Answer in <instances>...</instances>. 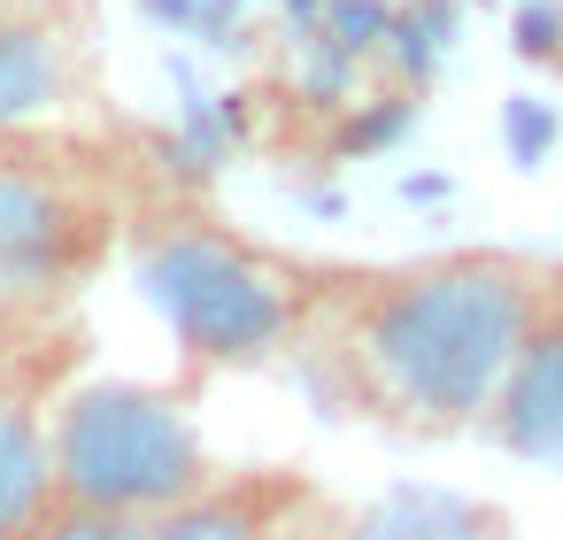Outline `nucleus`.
Returning <instances> with one entry per match:
<instances>
[{
    "label": "nucleus",
    "mask_w": 563,
    "mask_h": 540,
    "mask_svg": "<svg viewBox=\"0 0 563 540\" xmlns=\"http://www.w3.org/2000/svg\"><path fill=\"white\" fill-rule=\"evenodd\" d=\"M355 540H501V525H494V509H478V502L401 486V494H386V502L355 525Z\"/></svg>",
    "instance_id": "1a4fd4ad"
},
{
    "label": "nucleus",
    "mask_w": 563,
    "mask_h": 540,
    "mask_svg": "<svg viewBox=\"0 0 563 540\" xmlns=\"http://www.w3.org/2000/svg\"><path fill=\"white\" fill-rule=\"evenodd\" d=\"M548 286L509 255H440L371 278L355 301V363L424 432H463L494 409Z\"/></svg>",
    "instance_id": "f257e3e1"
},
{
    "label": "nucleus",
    "mask_w": 563,
    "mask_h": 540,
    "mask_svg": "<svg viewBox=\"0 0 563 540\" xmlns=\"http://www.w3.org/2000/svg\"><path fill=\"white\" fill-rule=\"evenodd\" d=\"M132 278L147 294V309L170 324V340L209 363V371H240L286 348L301 301L294 278L278 263H263L255 247L201 232V224H163L132 247Z\"/></svg>",
    "instance_id": "7ed1b4c3"
},
{
    "label": "nucleus",
    "mask_w": 563,
    "mask_h": 540,
    "mask_svg": "<svg viewBox=\"0 0 563 540\" xmlns=\"http://www.w3.org/2000/svg\"><path fill=\"white\" fill-rule=\"evenodd\" d=\"M301 509L294 478H209L163 517H140V540H278L286 517Z\"/></svg>",
    "instance_id": "423d86ee"
},
{
    "label": "nucleus",
    "mask_w": 563,
    "mask_h": 540,
    "mask_svg": "<svg viewBox=\"0 0 563 540\" xmlns=\"http://www.w3.org/2000/svg\"><path fill=\"white\" fill-rule=\"evenodd\" d=\"M486 432L525 463H563V301H540L517 363L501 371Z\"/></svg>",
    "instance_id": "39448f33"
},
{
    "label": "nucleus",
    "mask_w": 563,
    "mask_h": 540,
    "mask_svg": "<svg viewBox=\"0 0 563 540\" xmlns=\"http://www.w3.org/2000/svg\"><path fill=\"white\" fill-rule=\"evenodd\" d=\"M409 124H417V101H409V93H378V101H363V109L340 124V155H378V147H394Z\"/></svg>",
    "instance_id": "ddd939ff"
},
{
    "label": "nucleus",
    "mask_w": 563,
    "mask_h": 540,
    "mask_svg": "<svg viewBox=\"0 0 563 540\" xmlns=\"http://www.w3.org/2000/svg\"><path fill=\"white\" fill-rule=\"evenodd\" d=\"M309 32H324L340 55L371 63V55H386V32H394V0H332V9H324Z\"/></svg>",
    "instance_id": "9d476101"
},
{
    "label": "nucleus",
    "mask_w": 563,
    "mask_h": 540,
    "mask_svg": "<svg viewBox=\"0 0 563 540\" xmlns=\"http://www.w3.org/2000/svg\"><path fill=\"white\" fill-rule=\"evenodd\" d=\"M47 455H55V502H93L124 517H163L217 478L186 401L140 378L70 386L55 401Z\"/></svg>",
    "instance_id": "f03ea898"
},
{
    "label": "nucleus",
    "mask_w": 563,
    "mask_h": 540,
    "mask_svg": "<svg viewBox=\"0 0 563 540\" xmlns=\"http://www.w3.org/2000/svg\"><path fill=\"white\" fill-rule=\"evenodd\" d=\"M501 147H509L517 170H540L548 147H555V109H548L540 93H509V101H501Z\"/></svg>",
    "instance_id": "f8f14e48"
},
{
    "label": "nucleus",
    "mask_w": 563,
    "mask_h": 540,
    "mask_svg": "<svg viewBox=\"0 0 563 540\" xmlns=\"http://www.w3.org/2000/svg\"><path fill=\"white\" fill-rule=\"evenodd\" d=\"M509 40H517L525 63H555L563 55V0H525L517 24H509Z\"/></svg>",
    "instance_id": "4468645a"
},
{
    "label": "nucleus",
    "mask_w": 563,
    "mask_h": 540,
    "mask_svg": "<svg viewBox=\"0 0 563 540\" xmlns=\"http://www.w3.org/2000/svg\"><path fill=\"white\" fill-rule=\"evenodd\" d=\"M109 209L63 170L0 155V301H63L109 255Z\"/></svg>",
    "instance_id": "20e7f679"
},
{
    "label": "nucleus",
    "mask_w": 563,
    "mask_h": 540,
    "mask_svg": "<svg viewBox=\"0 0 563 540\" xmlns=\"http://www.w3.org/2000/svg\"><path fill=\"white\" fill-rule=\"evenodd\" d=\"M63 93H70V47L32 16H0V140L55 117Z\"/></svg>",
    "instance_id": "0eeeda50"
},
{
    "label": "nucleus",
    "mask_w": 563,
    "mask_h": 540,
    "mask_svg": "<svg viewBox=\"0 0 563 540\" xmlns=\"http://www.w3.org/2000/svg\"><path fill=\"white\" fill-rule=\"evenodd\" d=\"M24 540H140V517L93 509V502H47L40 525H32Z\"/></svg>",
    "instance_id": "9b49d317"
},
{
    "label": "nucleus",
    "mask_w": 563,
    "mask_h": 540,
    "mask_svg": "<svg viewBox=\"0 0 563 540\" xmlns=\"http://www.w3.org/2000/svg\"><path fill=\"white\" fill-rule=\"evenodd\" d=\"M55 502V455H47V425L0 394V540H24L40 525V509Z\"/></svg>",
    "instance_id": "6e6552de"
}]
</instances>
